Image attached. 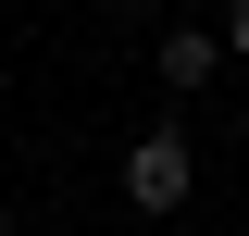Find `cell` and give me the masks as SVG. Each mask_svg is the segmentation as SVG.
<instances>
[{"label": "cell", "mask_w": 249, "mask_h": 236, "mask_svg": "<svg viewBox=\"0 0 249 236\" xmlns=\"http://www.w3.org/2000/svg\"><path fill=\"white\" fill-rule=\"evenodd\" d=\"M224 62H249V0H224Z\"/></svg>", "instance_id": "obj_3"}, {"label": "cell", "mask_w": 249, "mask_h": 236, "mask_svg": "<svg viewBox=\"0 0 249 236\" xmlns=\"http://www.w3.org/2000/svg\"><path fill=\"white\" fill-rule=\"evenodd\" d=\"M0 236H13V224H0Z\"/></svg>", "instance_id": "obj_5"}, {"label": "cell", "mask_w": 249, "mask_h": 236, "mask_svg": "<svg viewBox=\"0 0 249 236\" xmlns=\"http://www.w3.org/2000/svg\"><path fill=\"white\" fill-rule=\"evenodd\" d=\"M112 13H175V0H112Z\"/></svg>", "instance_id": "obj_4"}, {"label": "cell", "mask_w": 249, "mask_h": 236, "mask_svg": "<svg viewBox=\"0 0 249 236\" xmlns=\"http://www.w3.org/2000/svg\"><path fill=\"white\" fill-rule=\"evenodd\" d=\"M187 186H199V162H187L175 124H150V137L124 149V211H150V224H162V211H187Z\"/></svg>", "instance_id": "obj_1"}, {"label": "cell", "mask_w": 249, "mask_h": 236, "mask_svg": "<svg viewBox=\"0 0 249 236\" xmlns=\"http://www.w3.org/2000/svg\"><path fill=\"white\" fill-rule=\"evenodd\" d=\"M150 75H162V87H212V75H224V25H162V62H150Z\"/></svg>", "instance_id": "obj_2"}]
</instances>
